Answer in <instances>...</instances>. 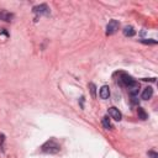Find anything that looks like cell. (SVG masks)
Masks as SVG:
<instances>
[{"instance_id": "1", "label": "cell", "mask_w": 158, "mask_h": 158, "mask_svg": "<svg viewBox=\"0 0 158 158\" xmlns=\"http://www.w3.org/2000/svg\"><path fill=\"white\" fill-rule=\"evenodd\" d=\"M59 149H60V147H59V144L54 139L47 141L42 146V151L46 152V153H57V152H59Z\"/></svg>"}, {"instance_id": "2", "label": "cell", "mask_w": 158, "mask_h": 158, "mask_svg": "<svg viewBox=\"0 0 158 158\" xmlns=\"http://www.w3.org/2000/svg\"><path fill=\"white\" fill-rule=\"evenodd\" d=\"M118 27H120V23H118L117 20H111V21H109V23L106 25V35L109 36V35L116 33L117 30H118Z\"/></svg>"}, {"instance_id": "3", "label": "cell", "mask_w": 158, "mask_h": 158, "mask_svg": "<svg viewBox=\"0 0 158 158\" xmlns=\"http://www.w3.org/2000/svg\"><path fill=\"white\" fill-rule=\"evenodd\" d=\"M133 81H135V80H133V78H132L131 75H128V74H126V73H120L118 83H120L121 85H123V86H127V88H128Z\"/></svg>"}, {"instance_id": "4", "label": "cell", "mask_w": 158, "mask_h": 158, "mask_svg": "<svg viewBox=\"0 0 158 158\" xmlns=\"http://www.w3.org/2000/svg\"><path fill=\"white\" fill-rule=\"evenodd\" d=\"M109 116L111 117V118H114L115 121H120L121 118H122V114L118 111V109H116V107H110L109 109Z\"/></svg>"}, {"instance_id": "5", "label": "cell", "mask_w": 158, "mask_h": 158, "mask_svg": "<svg viewBox=\"0 0 158 158\" xmlns=\"http://www.w3.org/2000/svg\"><path fill=\"white\" fill-rule=\"evenodd\" d=\"M33 12L40 14V15H47L49 12V9H48V6L46 4H41V5L33 7Z\"/></svg>"}, {"instance_id": "6", "label": "cell", "mask_w": 158, "mask_h": 158, "mask_svg": "<svg viewBox=\"0 0 158 158\" xmlns=\"http://www.w3.org/2000/svg\"><path fill=\"white\" fill-rule=\"evenodd\" d=\"M138 91H139V83L133 81V83L128 86V93H130L131 96H136V95L138 94Z\"/></svg>"}, {"instance_id": "7", "label": "cell", "mask_w": 158, "mask_h": 158, "mask_svg": "<svg viewBox=\"0 0 158 158\" xmlns=\"http://www.w3.org/2000/svg\"><path fill=\"white\" fill-rule=\"evenodd\" d=\"M152 95H153V89H152L151 86H147V88L143 90V93H142V99H143V100H148V99L152 98Z\"/></svg>"}, {"instance_id": "8", "label": "cell", "mask_w": 158, "mask_h": 158, "mask_svg": "<svg viewBox=\"0 0 158 158\" xmlns=\"http://www.w3.org/2000/svg\"><path fill=\"white\" fill-rule=\"evenodd\" d=\"M109 96H110L109 86H107V85H104V86L100 89V98H101V99H107Z\"/></svg>"}, {"instance_id": "9", "label": "cell", "mask_w": 158, "mask_h": 158, "mask_svg": "<svg viewBox=\"0 0 158 158\" xmlns=\"http://www.w3.org/2000/svg\"><path fill=\"white\" fill-rule=\"evenodd\" d=\"M14 17V15L12 14H10V12H7V11H0V20H4V21H11V19Z\"/></svg>"}, {"instance_id": "10", "label": "cell", "mask_w": 158, "mask_h": 158, "mask_svg": "<svg viewBox=\"0 0 158 158\" xmlns=\"http://www.w3.org/2000/svg\"><path fill=\"white\" fill-rule=\"evenodd\" d=\"M135 33H136V31L133 30L132 26H126V27L123 28V35H125L126 37H132V36H135Z\"/></svg>"}, {"instance_id": "11", "label": "cell", "mask_w": 158, "mask_h": 158, "mask_svg": "<svg viewBox=\"0 0 158 158\" xmlns=\"http://www.w3.org/2000/svg\"><path fill=\"white\" fill-rule=\"evenodd\" d=\"M137 114H138V118H141V120H147V118H148L147 112H146L142 107H138V109H137Z\"/></svg>"}, {"instance_id": "12", "label": "cell", "mask_w": 158, "mask_h": 158, "mask_svg": "<svg viewBox=\"0 0 158 158\" xmlns=\"http://www.w3.org/2000/svg\"><path fill=\"white\" fill-rule=\"evenodd\" d=\"M101 122H102V126L105 128H107V130H111L112 128V125H111V122H110V120H109L107 116H104L102 120H101Z\"/></svg>"}, {"instance_id": "13", "label": "cell", "mask_w": 158, "mask_h": 158, "mask_svg": "<svg viewBox=\"0 0 158 158\" xmlns=\"http://www.w3.org/2000/svg\"><path fill=\"white\" fill-rule=\"evenodd\" d=\"M89 88H90V91H91L93 98H95V96H96V94H95V89H96V88H95V85H94L93 83H90V84H89Z\"/></svg>"}, {"instance_id": "14", "label": "cell", "mask_w": 158, "mask_h": 158, "mask_svg": "<svg viewBox=\"0 0 158 158\" xmlns=\"http://www.w3.org/2000/svg\"><path fill=\"white\" fill-rule=\"evenodd\" d=\"M148 156H149L151 158H158V154H157L154 151H149V152H148Z\"/></svg>"}, {"instance_id": "15", "label": "cell", "mask_w": 158, "mask_h": 158, "mask_svg": "<svg viewBox=\"0 0 158 158\" xmlns=\"http://www.w3.org/2000/svg\"><path fill=\"white\" fill-rule=\"evenodd\" d=\"M142 43H152V44H156L157 41H151V40H141Z\"/></svg>"}, {"instance_id": "16", "label": "cell", "mask_w": 158, "mask_h": 158, "mask_svg": "<svg viewBox=\"0 0 158 158\" xmlns=\"http://www.w3.org/2000/svg\"><path fill=\"white\" fill-rule=\"evenodd\" d=\"M132 104H138V101H137V98H136V96H132Z\"/></svg>"}]
</instances>
